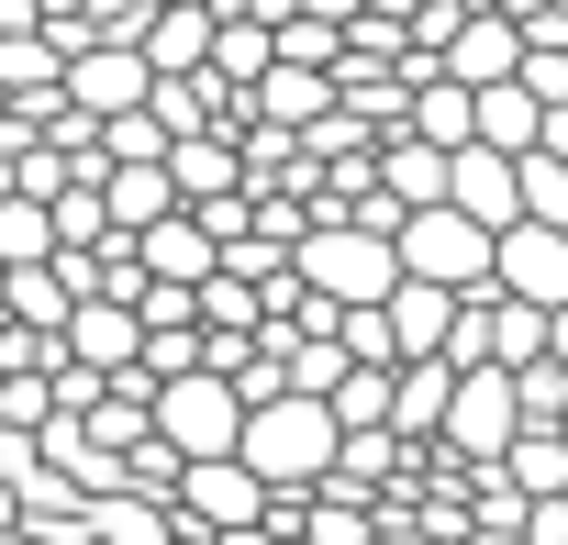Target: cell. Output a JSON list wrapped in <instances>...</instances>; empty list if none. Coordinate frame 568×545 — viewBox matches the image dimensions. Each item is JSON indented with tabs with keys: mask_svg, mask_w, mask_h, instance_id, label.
<instances>
[{
	"mask_svg": "<svg viewBox=\"0 0 568 545\" xmlns=\"http://www.w3.org/2000/svg\"><path fill=\"white\" fill-rule=\"evenodd\" d=\"M212 45V12H168V34H156V56H201Z\"/></svg>",
	"mask_w": 568,
	"mask_h": 545,
	"instance_id": "7a4b0ae2",
	"label": "cell"
},
{
	"mask_svg": "<svg viewBox=\"0 0 568 545\" xmlns=\"http://www.w3.org/2000/svg\"><path fill=\"white\" fill-rule=\"evenodd\" d=\"M524 279H546V301H568V245H513Z\"/></svg>",
	"mask_w": 568,
	"mask_h": 545,
	"instance_id": "6da1fadb",
	"label": "cell"
}]
</instances>
